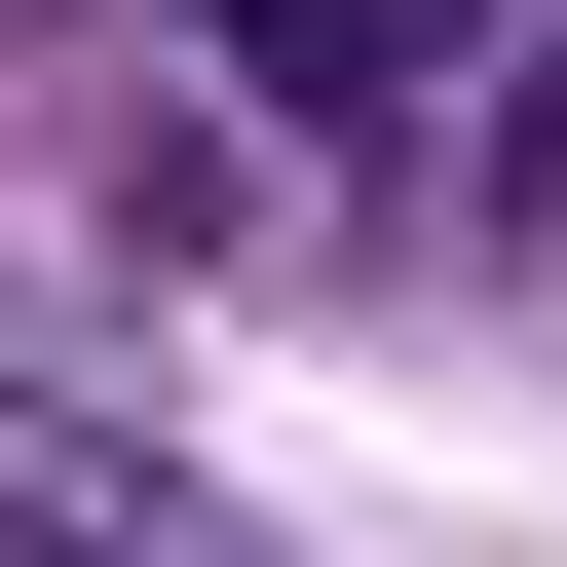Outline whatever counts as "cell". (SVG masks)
<instances>
[{
    "label": "cell",
    "mask_w": 567,
    "mask_h": 567,
    "mask_svg": "<svg viewBox=\"0 0 567 567\" xmlns=\"http://www.w3.org/2000/svg\"><path fill=\"white\" fill-rule=\"evenodd\" d=\"M189 76H227V114H416L454 0H189Z\"/></svg>",
    "instance_id": "6da1fadb"
},
{
    "label": "cell",
    "mask_w": 567,
    "mask_h": 567,
    "mask_svg": "<svg viewBox=\"0 0 567 567\" xmlns=\"http://www.w3.org/2000/svg\"><path fill=\"white\" fill-rule=\"evenodd\" d=\"M0 567H227V529H189L114 416H39V379H0Z\"/></svg>",
    "instance_id": "7a4b0ae2"
}]
</instances>
